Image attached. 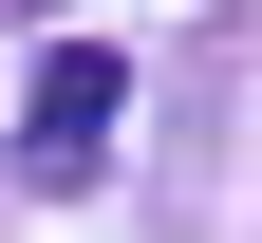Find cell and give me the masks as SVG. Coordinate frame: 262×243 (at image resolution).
Here are the masks:
<instances>
[{"instance_id":"obj_1","label":"cell","mask_w":262,"mask_h":243,"mask_svg":"<svg viewBox=\"0 0 262 243\" xmlns=\"http://www.w3.org/2000/svg\"><path fill=\"white\" fill-rule=\"evenodd\" d=\"M113 113H131V56L56 38V56H38V94H19V187H56V206H75L94 168H113Z\"/></svg>"}]
</instances>
